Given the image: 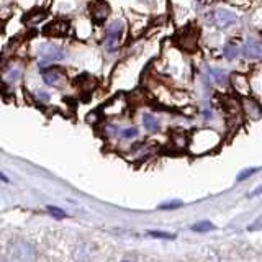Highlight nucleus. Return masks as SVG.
Here are the masks:
<instances>
[{"label": "nucleus", "instance_id": "nucleus-1", "mask_svg": "<svg viewBox=\"0 0 262 262\" xmlns=\"http://www.w3.org/2000/svg\"><path fill=\"white\" fill-rule=\"evenodd\" d=\"M121 31L123 27L120 21H113L110 27H106L105 33V48L108 49L110 53L117 51L120 46V39H121Z\"/></svg>", "mask_w": 262, "mask_h": 262}, {"label": "nucleus", "instance_id": "nucleus-2", "mask_svg": "<svg viewBox=\"0 0 262 262\" xmlns=\"http://www.w3.org/2000/svg\"><path fill=\"white\" fill-rule=\"evenodd\" d=\"M64 56H66L64 49H61L59 46H54V45H49L43 49V51H41V59H43L45 62L59 61Z\"/></svg>", "mask_w": 262, "mask_h": 262}, {"label": "nucleus", "instance_id": "nucleus-3", "mask_svg": "<svg viewBox=\"0 0 262 262\" xmlns=\"http://www.w3.org/2000/svg\"><path fill=\"white\" fill-rule=\"evenodd\" d=\"M13 254H15V257L18 262H33V251L23 243H16L15 244Z\"/></svg>", "mask_w": 262, "mask_h": 262}, {"label": "nucleus", "instance_id": "nucleus-4", "mask_svg": "<svg viewBox=\"0 0 262 262\" xmlns=\"http://www.w3.org/2000/svg\"><path fill=\"white\" fill-rule=\"evenodd\" d=\"M243 53L248 57H260V45L257 41H249V43L246 45V48L243 49Z\"/></svg>", "mask_w": 262, "mask_h": 262}, {"label": "nucleus", "instance_id": "nucleus-5", "mask_svg": "<svg viewBox=\"0 0 262 262\" xmlns=\"http://www.w3.org/2000/svg\"><path fill=\"white\" fill-rule=\"evenodd\" d=\"M215 18H216V23L220 25V27H228L229 23L234 21V15H231L229 12H216Z\"/></svg>", "mask_w": 262, "mask_h": 262}, {"label": "nucleus", "instance_id": "nucleus-6", "mask_svg": "<svg viewBox=\"0 0 262 262\" xmlns=\"http://www.w3.org/2000/svg\"><path fill=\"white\" fill-rule=\"evenodd\" d=\"M61 79H62V76L57 71H51V72L45 74V82L48 85H59Z\"/></svg>", "mask_w": 262, "mask_h": 262}, {"label": "nucleus", "instance_id": "nucleus-7", "mask_svg": "<svg viewBox=\"0 0 262 262\" xmlns=\"http://www.w3.org/2000/svg\"><path fill=\"white\" fill-rule=\"evenodd\" d=\"M143 125H144L146 129H149V131H158V129H159V123H158V120H156L154 117H151V115H144Z\"/></svg>", "mask_w": 262, "mask_h": 262}, {"label": "nucleus", "instance_id": "nucleus-8", "mask_svg": "<svg viewBox=\"0 0 262 262\" xmlns=\"http://www.w3.org/2000/svg\"><path fill=\"white\" fill-rule=\"evenodd\" d=\"M192 229L196 233H207V231H211V229H215V225H211L210 221H200V223L193 225Z\"/></svg>", "mask_w": 262, "mask_h": 262}, {"label": "nucleus", "instance_id": "nucleus-9", "mask_svg": "<svg viewBox=\"0 0 262 262\" xmlns=\"http://www.w3.org/2000/svg\"><path fill=\"white\" fill-rule=\"evenodd\" d=\"M147 234L156 237V239H176V234L164 233V231H147Z\"/></svg>", "mask_w": 262, "mask_h": 262}, {"label": "nucleus", "instance_id": "nucleus-10", "mask_svg": "<svg viewBox=\"0 0 262 262\" xmlns=\"http://www.w3.org/2000/svg\"><path fill=\"white\" fill-rule=\"evenodd\" d=\"M48 211H49V215H53V216L57 218V220H62V218L68 216V215H66V211H62L61 208H57V207H53V205H49V207H48Z\"/></svg>", "mask_w": 262, "mask_h": 262}, {"label": "nucleus", "instance_id": "nucleus-11", "mask_svg": "<svg viewBox=\"0 0 262 262\" xmlns=\"http://www.w3.org/2000/svg\"><path fill=\"white\" fill-rule=\"evenodd\" d=\"M182 202H170V203H162L159 210H176V208H180L182 207Z\"/></svg>", "mask_w": 262, "mask_h": 262}, {"label": "nucleus", "instance_id": "nucleus-12", "mask_svg": "<svg viewBox=\"0 0 262 262\" xmlns=\"http://www.w3.org/2000/svg\"><path fill=\"white\" fill-rule=\"evenodd\" d=\"M136 135H138V129H136V128L125 129V131H123V133H121V136H123V138H135Z\"/></svg>", "mask_w": 262, "mask_h": 262}, {"label": "nucleus", "instance_id": "nucleus-13", "mask_svg": "<svg viewBox=\"0 0 262 262\" xmlns=\"http://www.w3.org/2000/svg\"><path fill=\"white\" fill-rule=\"evenodd\" d=\"M257 169H249V170H246V172H243V174H239V177H237V179H239V180H243V179H246V177H249V176H252L254 174V172H256Z\"/></svg>", "mask_w": 262, "mask_h": 262}, {"label": "nucleus", "instance_id": "nucleus-14", "mask_svg": "<svg viewBox=\"0 0 262 262\" xmlns=\"http://www.w3.org/2000/svg\"><path fill=\"white\" fill-rule=\"evenodd\" d=\"M0 180H2V182H5V184H8L10 182V180H8V177L4 174V172H0Z\"/></svg>", "mask_w": 262, "mask_h": 262}, {"label": "nucleus", "instance_id": "nucleus-15", "mask_svg": "<svg viewBox=\"0 0 262 262\" xmlns=\"http://www.w3.org/2000/svg\"><path fill=\"white\" fill-rule=\"evenodd\" d=\"M123 262H131V260H123Z\"/></svg>", "mask_w": 262, "mask_h": 262}]
</instances>
